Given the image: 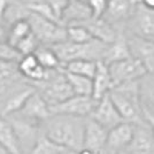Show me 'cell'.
<instances>
[{"instance_id": "obj_1", "label": "cell", "mask_w": 154, "mask_h": 154, "mask_svg": "<svg viewBox=\"0 0 154 154\" xmlns=\"http://www.w3.org/2000/svg\"><path fill=\"white\" fill-rule=\"evenodd\" d=\"M85 122L83 117L52 114L42 123V131L64 149L77 152L83 148Z\"/></svg>"}, {"instance_id": "obj_2", "label": "cell", "mask_w": 154, "mask_h": 154, "mask_svg": "<svg viewBox=\"0 0 154 154\" xmlns=\"http://www.w3.org/2000/svg\"><path fill=\"white\" fill-rule=\"evenodd\" d=\"M108 96L124 122L132 124L144 122L139 99V81L114 86Z\"/></svg>"}, {"instance_id": "obj_3", "label": "cell", "mask_w": 154, "mask_h": 154, "mask_svg": "<svg viewBox=\"0 0 154 154\" xmlns=\"http://www.w3.org/2000/svg\"><path fill=\"white\" fill-rule=\"evenodd\" d=\"M58 55L61 66L75 60H90V61H103V52L106 44L92 39L88 43L75 44L70 42H63L58 45L51 46Z\"/></svg>"}, {"instance_id": "obj_4", "label": "cell", "mask_w": 154, "mask_h": 154, "mask_svg": "<svg viewBox=\"0 0 154 154\" xmlns=\"http://www.w3.org/2000/svg\"><path fill=\"white\" fill-rule=\"evenodd\" d=\"M33 86L45 99L50 107L55 106L74 96V92L64 76L62 68L47 70L45 78Z\"/></svg>"}, {"instance_id": "obj_5", "label": "cell", "mask_w": 154, "mask_h": 154, "mask_svg": "<svg viewBox=\"0 0 154 154\" xmlns=\"http://www.w3.org/2000/svg\"><path fill=\"white\" fill-rule=\"evenodd\" d=\"M28 22L32 35L38 39L40 45L54 46L67 40L66 26L59 22L44 19L33 13H30Z\"/></svg>"}, {"instance_id": "obj_6", "label": "cell", "mask_w": 154, "mask_h": 154, "mask_svg": "<svg viewBox=\"0 0 154 154\" xmlns=\"http://www.w3.org/2000/svg\"><path fill=\"white\" fill-rule=\"evenodd\" d=\"M124 32L154 42V11L145 8L138 1L135 12L125 26Z\"/></svg>"}, {"instance_id": "obj_7", "label": "cell", "mask_w": 154, "mask_h": 154, "mask_svg": "<svg viewBox=\"0 0 154 154\" xmlns=\"http://www.w3.org/2000/svg\"><path fill=\"white\" fill-rule=\"evenodd\" d=\"M107 67L113 82V88L129 82L139 81L144 75L147 74L144 66L132 57L113 62Z\"/></svg>"}, {"instance_id": "obj_8", "label": "cell", "mask_w": 154, "mask_h": 154, "mask_svg": "<svg viewBox=\"0 0 154 154\" xmlns=\"http://www.w3.org/2000/svg\"><path fill=\"white\" fill-rule=\"evenodd\" d=\"M6 119L12 124L14 131L16 134L22 153L24 154L26 151L30 153V151L35 146L38 137L42 134V124L30 121L16 114L7 116Z\"/></svg>"}, {"instance_id": "obj_9", "label": "cell", "mask_w": 154, "mask_h": 154, "mask_svg": "<svg viewBox=\"0 0 154 154\" xmlns=\"http://www.w3.org/2000/svg\"><path fill=\"white\" fill-rule=\"evenodd\" d=\"M138 0H108V6L103 19L115 28L124 32L125 26L135 12Z\"/></svg>"}, {"instance_id": "obj_10", "label": "cell", "mask_w": 154, "mask_h": 154, "mask_svg": "<svg viewBox=\"0 0 154 154\" xmlns=\"http://www.w3.org/2000/svg\"><path fill=\"white\" fill-rule=\"evenodd\" d=\"M96 103L97 101L92 97L74 94L62 103L50 107V109H51L52 114H61V115L88 119L96 107Z\"/></svg>"}, {"instance_id": "obj_11", "label": "cell", "mask_w": 154, "mask_h": 154, "mask_svg": "<svg viewBox=\"0 0 154 154\" xmlns=\"http://www.w3.org/2000/svg\"><path fill=\"white\" fill-rule=\"evenodd\" d=\"M89 119L93 120L107 131L116 127L117 124L124 122L108 94L97 101L96 107L92 110Z\"/></svg>"}, {"instance_id": "obj_12", "label": "cell", "mask_w": 154, "mask_h": 154, "mask_svg": "<svg viewBox=\"0 0 154 154\" xmlns=\"http://www.w3.org/2000/svg\"><path fill=\"white\" fill-rule=\"evenodd\" d=\"M125 33V32H124ZM132 58L138 60L147 72H154V42L125 33Z\"/></svg>"}, {"instance_id": "obj_13", "label": "cell", "mask_w": 154, "mask_h": 154, "mask_svg": "<svg viewBox=\"0 0 154 154\" xmlns=\"http://www.w3.org/2000/svg\"><path fill=\"white\" fill-rule=\"evenodd\" d=\"M135 124L129 122H122L110 129L107 134L106 141V153L115 154L121 151H125L134 136Z\"/></svg>"}, {"instance_id": "obj_14", "label": "cell", "mask_w": 154, "mask_h": 154, "mask_svg": "<svg viewBox=\"0 0 154 154\" xmlns=\"http://www.w3.org/2000/svg\"><path fill=\"white\" fill-rule=\"evenodd\" d=\"M16 115H20L30 121L42 124L52 115V113L48 103H46L42 94L36 90L26 100L22 109L19 113H16Z\"/></svg>"}, {"instance_id": "obj_15", "label": "cell", "mask_w": 154, "mask_h": 154, "mask_svg": "<svg viewBox=\"0 0 154 154\" xmlns=\"http://www.w3.org/2000/svg\"><path fill=\"white\" fill-rule=\"evenodd\" d=\"M107 134L108 131L106 129L88 117L84 128L83 148H86L94 154L103 153L106 151Z\"/></svg>"}, {"instance_id": "obj_16", "label": "cell", "mask_w": 154, "mask_h": 154, "mask_svg": "<svg viewBox=\"0 0 154 154\" xmlns=\"http://www.w3.org/2000/svg\"><path fill=\"white\" fill-rule=\"evenodd\" d=\"M125 151L130 154H154V136L145 121L135 124L132 139Z\"/></svg>"}, {"instance_id": "obj_17", "label": "cell", "mask_w": 154, "mask_h": 154, "mask_svg": "<svg viewBox=\"0 0 154 154\" xmlns=\"http://www.w3.org/2000/svg\"><path fill=\"white\" fill-rule=\"evenodd\" d=\"M35 91L36 88L28 82L21 85L19 89L12 91L7 98H5V101L0 107V116L7 117L19 113Z\"/></svg>"}, {"instance_id": "obj_18", "label": "cell", "mask_w": 154, "mask_h": 154, "mask_svg": "<svg viewBox=\"0 0 154 154\" xmlns=\"http://www.w3.org/2000/svg\"><path fill=\"white\" fill-rule=\"evenodd\" d=\"M81 26H85L88 29V31L90 32L92 38L98 40V42H101L106 45L113 43L117 38V36L121 33L112 24H109L107 21H105L103 17L101 19L91 17L90 20L82 23Z\"/></svg>"}, {"instance_id": "obj_19", "label": "cell", "mask_w": 154, "mask_h": 154, "mask_svg": "<svg viewBox=\"0 0 154 154\" xmlns=\"http://www.w3.org/2000/svg\"><path fill=\"white\" fill-rule=\"evenodd\" d=\"M91 17H92V14L88 2L79 1V0H70L61 16L60 23L64 26L82 24Z\"/></svg>"}, {"instance_id": "obj_20", "label": "cell", "mask_w": 154, "mask_h": 154, "mask_svg": "<svg viewBox=\"0 0 154 154\" xmlns=\"http://www.w3.org/2000/svg\"><path fill=\"white\" fill-rule=\"evenodd\" d=\"M17 69L21 76L32 85L42 82L45 78L46 72H47V70H45L39 64L33 54L22 57L17 63Z\"/></svg>"}, {"instance_id": "obj_21", "label": "cell", "mask_w": 154, "mask_h": 154, "mask_svg": "<svg viewBox=\"0 0 154 154\" xmlns=\"http://www.w3.org/2000/svg\"><path fill=\"white\" fill-rule=\"evenodd\" d=\"M113 89V82L109 75L107 64L99 61L97 69L92 77V98L98 101L103 97L107 96Z\"/></svg>"}, {"instance_id": "obj_22", "label": "cell", "mask_w": 154, "mask_h": 154, "mask_svg": "<svg viewBox=\"0 0 154 154\" xmlns=\"http://www.w3.org/2000/svg\"><path fill=\"white\" fill-rule=\"evenodd\" d=\"M130 57H131V54H130V50H129L127 36L124 32H121L113 43L106 45L101 62L108 66L113 62H117V61L130 58Z\"/></svg>"}, {"instance_id": "obj_23", "label": "cell", "mask_w": 154, "mask_h": 154, "mask_svg": "<svg viewBox=\"0 0 154 154\" xmlns=\"http://www.w3.org/2000/svg\"><path fill=\"white\" fill-rule=\"evenodd\" d=\"M29 6L21 0H9L6 8L0 19V23H2L7 29L15 24L16 22L28 20L30 15Z\"/></svg>"}, {"instance_id": "obj_24", "label": "cell", "mask_w": 154, "mask_h": 154, "mask_svg": "<svg viewBox=\"0 0 154 154\" xmlns=\"http://www.w3.org/2000/svg\"><path fill=\"white\" fill-rule=\"evenodd\" d=\"M0 145L9 154H23L12 124L4 116H0Z\"/></svg>"}, {"instance_id": "obj_25", "label": "cell", "mask_w": 154, "mask_h": 154, "mask_svg": "<svg viewBox=\"0 0 154 154\" xmlns=\"http://www.w3.org/2000/svg\"><path fill=\"white\" fill-rule=\"evenodd\" d=\"M141 109L154 114V72H147L139 79Z\"/></svg>"}, {"instance_id": "obj_26", "label": "cell", "mask_w": 154, "mask_h": 154, "mask_svg": "<svg viewBox=\"0 0 154 154\" xmlns=\"http://www.w3.org/2000/svg\"><path fill=\"white\" fill-rule=\"evenodd\" d=\"M33 55L45 70H55L62 68L58 55L55 54V52L51 46L40 45Z\"/></svg>"}, {"instance_id": "obj_27", "label": "cell", "mask_w": 154, "mask_h": 154, "mask_svg": "<svg viewBox=\"0 0 154 154\" xmlns=\"http://www.w3.org/2000/svg\"><path fill=\"white\" fill-rule=\"evenodd\" d=\"M63 72L75 96L92 97V79L91 78L74 75L70 72H66L64 70Z\"/></svg>"}, {"instance_id": "obj_28", "label": "cell", "mask_w": 154, "mask_h": 154, "mask_svg": "<svg viewBox=\"0 0 154 154\" xmlns=\"http://www.w3.org/2000/svg\"><path fill=\"white\" fill-rule=\"evenodd\" d=\"M97 63L98 62L90 61V60H75V61H71L62 66V69L66 72H70V74L78 75V76L89 77L92 79V77L96 72Z\"/></svg>"}, {"instance_id": "obj_29", "label": "cell", "mask_w": 154, "mask_h": 154, "mask_svg": "<svg viewBox=\"0 0 154 154\" xmlns=\"http://www.w3.org/2000/svg\"><path fill=\"white\" fill-rule=\"evenodd\" d=\"M67 149L61 147L57 143L51 140L46 135L42 134L38 137L35 146L32 147L29 154H63Z\"/></svg>"}, {"instance_id": "obj_30", "label": "cell", "mask_w": 154, "mask_h": 154, "mask_svg": "<svg viewBox=\"0 0 154 154\" xmlns=\"http://www.w3.org/2000/svg\"><path fill=\"white\" fill-rule=\"evenodd\" d=\"M30 33H31V29H30V24H29L28 20L16 22L15 24L8 28L7 43L15 47L17 45V43H20L22 39L26 38V36L30 35Z\"/></svg>"}, {"instance_id": "obj_31", "label": "cell", "mask_w": 154, "mask_h": 154, "mask_svg": "<svg viewBox=\"0 0 154 154\" xmlns=\"http://www.w3.org/2000/svg\"><path fill=\"white\" fill-rule=\"evenodd\" d=\"M66 32H67V42L75 44H83L93 39L90 32L88 31V29L81 24L66 26Z\"/></svg>"}, {"instance_id": "obj_32", "label": "cell", "mask_w": 154, "mask_h": 154, "mask_svg": "<svg viewBox=\"0 0 154 154\" xmlns=\"http://www.w3.org/2000/svg\"><path fill=\"white\" fill-rule=\"evenodd\" d=\"M39 46H40V43H39L38 39L36 38L31 32L30 35L26 36V38H23L20 43H17V45L15 46V48L17 50V52L22 57H24V55L35 54V52L38 50Z\"/></svg>"}, {"instance_id": "obj_33", "label": "cell", "mask_w": 154, "mask_h": 154, "mask_svg": "<svg viewBox=\"0 0 154 154\" xmlns=\"http://www.w3.org/2000/svg\"><path fill=\"white\" fill-rule=\"evenodd\" d=\"M22 55L14 46L9 45L7 42L0 43V62L6 63H19Z\"/></svg>"}, {"instance_id": "obj_34", "label": "cell", "mask_w": 154, "mask_h": 154, "mask_svg": "<svg viewBox=\"0 0 154 154\" xmlns=\"http://www.w3.org/2000/svg\"><path fill=\"white\" fill-rule=\"evenodd\" d=\"M30 12L33 14H37L39 16L44 17V19L51 20V21H55L59 22L58 20L55 19L54 14L52 12L51 7L48 6V4L46 1H42V2H36V4H32V5H28ZM60 23V22H59Z\"/></svg>"}, {"instance_id": "obj_35", "label": "cell", "mask_w": 154, "mask_h": 154, "mask_svg": "<svg viewBox=\"0 0 154 154\" xmlns=\"http://www.w3.org/2000/svg\"><path fill=\"white\" fill-rule=\"evenodd\" d=\"M93 19H101L108 6V0H88Z\"/></svg>"}, {"instance_id": "obj_36", "label": "cell", "mask_w": 154, "mask_h": 154, "mask_svg": "<svg viewBox=\"0 0 154 154\" xmlns=\"http://www.w3.org/2000/svg\"><path fill=\"white\" fill-rule=\"evenodd\" d=\"M45 1L48 4V6L51 7L52 12L54 14L55 19L60 22L61 16H62L63 12L66 11V8H67L70 0H45Z\"/></svg>"}, {"instance_id": "obj_37", "label": "cell", "mask_w": 154, "mask_h": 154, "mask_svg": "<svg viewBox=\"0 0 154 154\" xmlns=\"http://www.w3.org/2000/svg\"><path fill=\"white\" fill-rule=\"evenodd\" d=\"M143 119H144L145 123L148 125V128H149V130L152 131V134L154 136V114H151L148 112L143 110Z\"/></svg>"}, {"instance_id": "obj_38", "label": "cell", "mask_w": 154, "mask_h": 154, "mask_svg": "<svg viewBox=\"0 0 154 154\" xmlns=\"http://www.w3.org/2000/svg\"><path fill=\"white\" fill-rule=\"evenodd\" d=\"M7 31L8 29L2 23H0V43L7 42Z\"/></svg>"}, {"instance_id": "obj_39", "label": "cell", "mask_w": 154, "mask_h": 154, "mask_svg": "<svg viewBox=\"0 0 154 154\" xmlns=\"http://www.w3.org/2000/svg\"><path fill=\"white\" fill-rule=\"evenodd\" d=\"M140 2V5L147 8V9H152L154 11V0H138Z\"/></svg>"}, {"instance_id": "obj_40", "label": "cell", "mask_w": 154, "mask_h": 154, "mask_svg": "<svg viewBox=\"0 0 154 154\" xmlns=\"http://www.w3.org/2000/svg\"><path fill=\"white\" fill-rule=\"evenodd\" d=\"M8 1H9V0H0V19H1V16H2V13H4L5 8H6Z\"/></svg>"}, {"instance_id": "obj_41", "label": "cell", "mask_w": 154, "mask_h": 154, "mask_svg": "<svg viewBox=\"0 0 154 154\" xmlns=\"http://www.w3.org/2000/svg\"><path fill=\"white\" fill-rule=\"evenodd\" d=\"M23 1L26 5H32V4H36V2H42V1H45V0H21Z\"/></svg>"}, {"instance_id": "obj_42", "label": "cell", "mask_w": 154, "mask_h": 154, "mask_svg": "<svg viewBox=\"0 0 154 154\" xmlns=\"http://www.w3.org/2000/svg\"><path fill=\"white\" fill-rule=\"evenodd\" d=\"M76 154H94V153L89 151V149H86V148H81L79 151H77Z\"/></svg>"}, {"instance_id": "obj_43", "label": "cell", "mask_w": 154, "mask_h": 154, "mask_svg": "<svg viewBox=\"0 0 154 154\" xmlns=\"http://www.w3.org/2000/svg\"><path fill=\"white\" fill-rule=\"evenodd\" d=\"M0 154H9L8 152H7V149L4 146H1L0 145Z\"/></svg>"}, {"instance_id": "obj_44", "label": "cell", "mask_w": 154, "mask_h": 154, "mask_svg": "<svg viewBox=\"0 0 154 154\" xmlns=\"http://www.w3.org/2000/svg\"><path fill=\"white\" fill-rule=\"evenodd\" d=\"M115 154H130L128 151H121V152H119V153H115Z\"/></svg>"}, {"instance_id": "obj_45", "label": "cell", "mask_w": 154, "mask_h": 154, "mask_svg": "<svg viewBox=\"0 0 154 154\" xmlns=\"http://www.w3.org/2000/svg\"><path fill=\"white\" fill-rule=\"evenodd\" d=\"M79 1H84V2H88V0H79Z\"/></svg>"}, {"instance_id": "obj_46", "label": "cell", "mask_w": 154, "mask_h": 154, "mask_svg": "<svg viewBox=\"0 0 154 154\" xmlns=\"http://www.w3.org/2000/svg\"><path fill=\"white\" fill-rule=\"evenodd\" d=\"M101 154H108V153H106V152H103V153H101Z\"/></svg>"}]
</instances>
